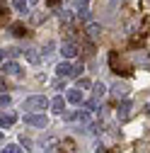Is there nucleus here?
<instances>
[{"label": "nucleus", "mask_w": 150, "mask_h": 153, "mask_svg": "<svg viewBox=\"0 0 150 153\" xmlns=\"http://www.w3.org/2000/svg\"><path fill=\"white\" fill-rule=\"evenodd\" d=\"M46 107H51V102L44 97V95H32V97L24 100L22 109H27V114H36V112H44Z\"/></svg>", "instance_id": "f257e3e1"}, {"label": "nucleus", "mask_w": 150, "mask_h": 153, "mask_svg": "<svg viewBox=\"0 0 150 153\" xmlns=\"http://www.w3.org/2000/svg\"><path fill=\"white\" fill-rule=\"evenodd\" d=\"M80 71H82V66H73L70 61H61L56 66V73L61 78H75V75H80Z\"/></svg>", "instance_id": "f03ea898"}, {"label": "nucleus", "mask_w": 150, "mask_h": 153, "mask_svg": "<svg viewBox=\"0 0 150 153\" xmlns=\"http://www.w3.org/2000/svg\"><path fill=\"white\" fill-rule=\"evenodd\" d=\"M24 124L27 126H36V129H46L49 119H46L44 112H36V114H24Z\"/></svg>", "instance_id": "7ed1b4c3"}, {"label": "nucleus", "mask_w": 150, "mask_h": 153, "mask_svg": "<svg viewBox=\"0 0 150 153\" xmlns=\"http://www.w3.org/2000/svg\"><path fill=\"white\" fill-rule=\"evenodd\" d=\"M3 73L10 75V78H22V75H24V68L17 63V61H3Z\"/></svg>", "instance_id": "20e7f679"}, {"label": "nucleus", "mask_w": 150, "mask_h": 153, "mask_svg": "<svg viewBox=\"0 0 150 153\" xmlns=\"http://www.w3.org/2000/svg\"><path fill=\"white\" fill-rule=\"evenodd\" d=\"M75 15L80 20L90 22V0H75Z\"/></svg>", "instance_id": "39448f33"}, {"label": "nucleus", "mask_w": 150, "mask_h": 153, "mask_svg": "<svg viewBox=\"0 0 150 153\" xmlns=\"http://www.w3.org/2000/svg\"><path fill=\"white\" fill-rule=\"evenodd\" d=\"M85 36L92 39V42L99 39V36H102V25L99 22H85Z\"/></svg>", "instance_id": "423d86ee"}, {"label": "nucleus", "mask_w": 150, "mask_h": 153, "mask_svg": "<svg viewBox=\"0 0 150 153\" xmlns=\"http://www.w3.org/2000/svg\"><path fill=\"white\" fill-rule=\"evenodd\" d=\"M128 92H131L128 83H121V80H116L114 85H111V95H114V97H119V100H126V97H128Z\"/></svg>", "instance_id": "0eeeda50"}, {"label": "nucleus", "mask_w": 150, "mask_h": 153, "mask_svg": "<svg viewBox=\"0 0 150 153\" xmlns=\"http://www.w3.org/2000/svg\"><path fill=\"white\" fill-rule=\"evenodd\" d=\"M61 56H63V61H70L78 56V46H75L73 42H63L61 44Z\"/></svg>", "instance_id": "6e6552de"}, {"label": "nucleus", "mask_w": 150, "mask_h": 153, "mask_svg": "<svg viewBox=\"0 0 150 153\" xmlns=\"http://www.w3.org/2000/svg\"><path fill=\"white\" fill-rule=\"evenodd\" d=\"M15 122H17V114H15L12 109H3V117H0V129H5V131H7Z\"/></svg>", "instance_id": "1a4fd4ad"}, {"label": "nucleus", "mask_w": 150, "mask_h": 153, "mask_svg": "<svg viewBox=\"0 0 150 153\" xmlns=\"http://www.w3.org/2000/svg\"><path fill=\"white\" fill-rule=\"evenodd\" d=\"M131 109H133V105H131L128 100H121V105H119V109H116V119H119V122H126L128 114H131Z\"/></svg>", "instance_id": "9d476101"}, {"label": "nucleus", "mask_w": 150, "mask_h": 153, "mask_svg": "<svg viewBox=\"0 0 150 153\" xmlns=\"http://www.w3.org/2000/svg\"><path fill=\"white\" fill-rule=\"evenodd\" d=\"M65 100H68L70 105H82V90H80V88H73V90H68Z\"/></svg>", "instance_id": "9b49d317"}, {"label": "nucleus", "mask_w": 150, "mask_h": 153, "mask_svg": "<svg viewBox=\"0 0 150 153\" xmlns=\"http://www.w3.org/2000/svg\"><path fill=\"white\" fill-rule=\"evenodd\" d=\"M65 109V100H63V95H56V97L51 100V112L53 114H63Z\"/></svg>", "instance_id": "f8f14e48"}, {"label": "nucleus", "mask_w": 150, "mask_h": 153, "mask_svg": "<svg viewBox=\"0 0 150 153\" xmlns=\"http://www.w3.org/2000/svg\"><path fill=\"white\" fill-rule=\"evenodd\" d=\"M20 53H24V51L15 49V46H7V49H3V61H5V59H7V61H12V59H17Z\"/></svg>", "instance_id": "ddd939ff"}, {"label": "nucleus", "mask_w": 150, "mask_h": 153, "mask_svg": "<svg viewBox=\"0 0 150 153\" xmlns=\"http://www.w3.org/2000/svg\"><path fill=\"white\" fill-rule=\"evenodd\" d=\"M24 59H27L29 63H39V61H41V53L36 51V49H27V51H24Z\"/></svg>", "instance_id": "4468645a"}, {"label": "nucleus", "mask_w": 150, "mask_h": 153, "mask_svg": "<svg viewBox=\"0 0 150 153\" xmlns=\"http://www.w3.org/2000/svg\"><path fill=\"white\" fill-rule=\"evenodd\" d=\"M12 7H15L17 12L27 15V12H29V0H12Z\"/></svg>", "instance_id": "2eb2a0df"}, {"label": "nucleus", "mask_w": 150, "mask_h": 153, "mask_svg": "<svg viewBox=\"0 0 150 153\" xmlns=\"http://www.w3.org/2000/svg\"><path fill=\"white\" fill-rule=\"evenodd\" d=\"M104 95H107V85H104V83H95V88H92V97L102 100Z\"/></svg>", "instance_id": "dca6fc26"}, {"label": "nucleus", "mask_w": 150, "mask_h": 153, "mask_svg": "<svg viewBox=\"0 0 150 153\" xmlns=\"http://www.w3.org/2000/svg\"><path fill=\"white\" fill-rule=\"evenodd\" d=\"M58 15H61V22L63 25H73V12L70 10H61Z\"/></svg>", "instance_id": "f3484780"}, {"label": "nucleus", "mask_w": 150, "mask_h": 153, "mask_svg": "<svg viewBox=\"0 0 150 153\" xmlns=\"http://www.w3.org/2000/svg\"><path fill=\"white\" fill-rule=\"evenodd\" d=\"M97 107H99V100H97V97H92V100L82 102V109H87V112H92V109H97Z\"/></svg>", "instance_id": "a211bd4d"}, {"label": "nucleus", "mask_w": 150, "mask_h": 153, "mask_svg": "<svg viewBox=\"0 0 150 153\" xmlns=\"http://www.w3.org/2000/svg\"><path fill=\"white\" fill-rule=\"evenodd\" d=\"M53 49H56V44H53V42H46L44 49H41V56H44V59H49V56L53 53Z\"/></svg>", "instance_id": "6ab92c4d"}, {"label": "nucleus", "mask_w": 150, "mask_h": 153, "mask_svg": "<svg viewBox=\"0 0 150 153\" xmlns=\"http://www.w3.org/2000/svg\"><path fill=\"white\" fill-rule=\"evenodd\" d=\"M0 153H22V148L17 146V143H7V146H3V151Z\"/></svg>", "instance_id": "aec40b11"}, {"label": "nucleus", "mask_w": 150, "mask_h": 153, "mask_svg": "<svg viewBox=\"0 0 150 153\" xmlns=\"http://www.w3.org/2000/svg\"><path fill=\"white\" fill-rule=\"evenodd\" d=\"M78 88H80V90H87V88H95V83H90L87 78H80V80H78Z\"/></svg>", "instance_id": "412c9836"}, {"label": "nucleus", "mask_w": 150, "mask_h": 153, "mask_svg": "<svg viewBox=\"0 0 150 153\" xmlns=\"http://www.w3.org/2000/svg\"><path fill=\"white\" fill-rule=\"evenodd\" d=\"M12 34H15V36H24L27 32H24V27H22V25H12Z\"/></svg>", "instance_id": "4be33fe9"}, {"label": "nucleus", "mask_w": 150, "mask_h": 153, "mask_svg": "<svg viewBox=\"0 0 150 153\" xmlns=\"http://www.w3.org/2000/svg\"><path fill=\"white\" fill-rule=\"evenodd\" d=\"M0 107H3V109H7V107H10V95H5V92L0 95Z\"/></svg>", "instance_id": "5701e85b"}, {"label": "nucleus", "mask_w": 150, "mask_h": 153, "mask_svg": "<svg viewBox=\"0 0 150 153\" xmlns=\"http://www.w3.org/2000/svg\"><path fill=\"white\" fill-rule=\"evenodd\" d=\"M58 3H61V0H49V7H56Z\"/></svg>", "instance_id": "b1692460"}, {"label": "nucleus", "mask_w": 150, "mask_h": 153, "mask_svg": "<svg viewBox=\"0 0 150 153\" xmlns=\"http://www.w3.org/2000/svg\"><path fill=\"white\" fill-rule=\"evenodd\" d=\"M116 3H119V0H111V7H114V5H116Z\"/></svg>", "instance_id": "393cba45"}, {"label": "nucleus", "mask_w": 150, "mask_h": 153, "mask_svg": "<svg viewBox=\"0 0 150 153\" xmlns=\"http://www.w3.org/2000/svg\"><path fill=\"white\" fill-rule=\"evenodd\" d=\"M34 3H39V0H29V5H34Z\"/></svg>", "instance_id": "a878e982"}]
</instances>
